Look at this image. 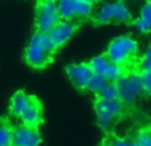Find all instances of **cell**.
<instances>
[{"label": "cell", "instance_id": "cell-1", "mask_svg": "<svg viewBox=\"0 0 151 146\" xmlns=\"http://www.w3.org/2000/svg\"><path fill=\"white\" fill-rule=\"evenodd\" d=\"M9 114L21 121V124L39 129L42 122V109L37 97L27 94L25 92H17L11 100Z\"/></svg>", "mask_w": 151, "mask_h": 146}, {"label": "cell", "instance_id": "cell-2", "mask_svg": "<svg viewBox=\"0 0 151 146\" xmlns=\"http://www.w3.org/2000/svg\"><path fill=\"white\" fill-rule=\"evenodd\" d=\"M105 55L126 72L139 68V47L138 43L129 36L115 37L110 43Z\"/></svg>", "mask_w": 151, "mask_h": 146}, {"label": "cell", "instance_id": "cell-3", "mask_svg": "<svg viewBox=\"0 0 151 146\" xmlns=\"http://www.w3.org/2000/svg\"><path fill=\"white\" fill-rule=\"evenodd\" d=\"M57 48L50 41L48 33L36 32L25 48V61L36 69H44L55 59Z\"/></svg>", "mask_w": 151, "mask_h": 146}, {"label": "cell", "instance_id": "cell-4", "mask_svg": "<svg viewBox=\"0 0 151 146\" xmlns=\"http://www.w3.org/2000/svg\"><path fill=\"white\" fill-rule=\"evenodd\" d=\"M94 112H96L97 124L101 126L105 133H109L114 130L115 126L129 114L130 108L126 106L119 98L105 100L96 97Z\"/></svg>", "mask_w": 151, "mask_h": 146}, {"label": "cell", "instance_id": "cell-5", "mask_svg": "<svg viewBox=\"0 0 151 146\" xmlns=\"http://www.w3.org/2000/svg\"><path fill=\"white\" fill-rule=\"evenodd\" d=\"M114 84L117 86L119 100L130 109L138 102V100L145 93L139 69H134V71L123 73Z\"/></svg>", "mask_w": 151, "mask_h": 146}, {"label": "cell", "instance_id": "cell-6", "mask_svg": "<svg viewBox=\"0 0 151 146\" xmlns=\"http://www.w3.org/2000/svg\"><path fill=\"white\" fill-rule=\"evenodd\" d=\"M61 21L55 0H40L36 9V28L40 33H48Z\"/></svg>", "mask_w": 151, "mask_h": 146}, {"label": "cell", "instance_id": "cell-7", "mask_svg": "<svg viewBox=\"0 0 151 146\" xmlns=\"http://www.w3.org/2000/svg\"><path fill=\"white\" fill-rule=\"evenodd\" d=\"M130 20H131L130 11L127 9V7L122 1L104 4L96 17V21L98 24L127 23Z\"/></svg>", "mask_w": 151, "mask_h": 146}, {"label": "cell", "instance_id": "cell-8", "mask_svg": "<svg viewBox=\"0 0 151 146\" xmlns=\"http://www.w3.org/2000/svg\"><path fill=\"white\" fill-rule=\"evenodd\" d=\"M89 64H90V68L94 74L101 76L109 82H115L123 73H126L125 69L115 65L106 55H101L91 59Z\"/></svg>", "mask_w": 151, "mask_h": 146}, {"label": "cell", "instance_id": "cell-9", "mask_svg": "<svg viewBox=\"0 0 151 146\" xmlns=\"http://www.w3.org/2000/svg\"><path fill=\"white\" fill-rule=\"evenodd\" d=\"M58 13L61 20L73 21L76 19H86L91 13V5L81 0H58Z\"/></svg>", "mask_w": 151, "mask_h": 146}, {"label": "cell", "instance_id": "cell-10", "mask_svg": "<svg viewBox=\"0 0 151 146\" xmlns=\"http://www.w3.org/2000/svg\"><path fill=\"white\" fill-rule=\"evenodd\" d=\"M41 137L39 129H33L24 124L13 125L12 129V142L13 146H40Z\"/></svg>", "mask_w": 151, "mask_h": 146}, {"label": "cell", "instance_id": "cell-11", "mask_svg": "<svg viewBox=\"0 0 151 146\" xmlns=\"http://www.w3.org/2000/svg\"><path fill=\"white\" fill-rule=\"evenodd\" d=\"M66 73H68V77L72 81V84L80 90H86L88 89L89 80L93 76V71H91L89 63L68 65L66 66Z\"/></svg>", "mask_w": 151, "mask_h": 146}, {"label": "cell", "instance_id": "cell-12", "mask_svg": "<svg viewBox=\"0 0 151 146\" xmlns=\"http://www.w3.org/2000/svg\"><path fill=\"white\" fill-rule=\"evenodd\" d=\"M76 31H77V24L73 21L63 20L48 32V36H49L50 41L55 44V47L60 49L66 41L72 39Z\"/></svg>", "mask_w": 151, "mask_h": 146}, {"label": "cell", "instance_id": "cell-13", "mask_svg": "<svg viewBox=\"0 0 151 146\" xmlns=\"http://www.w3.org/2000/svg\"><path fill=\"white\" fill-rule=\"evenodd\" d=\"M134 27L142 33H149L151 32V0L147 1L142 7L141 15L134 21Z\"/></svg>", "mask_w": 151, "mask_h": 146}, {"label": "cell", "instance_id": "cell-14", "mask_svg": "<svg viewBox=\"0 0 151 146\" xmlns=\"http://www.w3.org/2000/svg\"><path fill=\"white\" fill-rule=\"evenodd\" d=\"M106 136L109 137V139H110V142H111L113 146H141L138 142V138H137V133L119 136V134L114 133V130H113V132L106 133Z\"/></svg>", "mask_w": 151, "mask_h": 146}, {"label": "cell", "instance_id": "cell-15", "mask_svg": "<svg viewBox=\"0 0 151 146\" xmlns=\"http://www.w3.org/2000/svg\"><path fill=\"white\" fill-rule=\"evenodd\" d=\"M12 129L8 117H0V146H9L12 142Z\"/></svg>", "mask_w": 151, "mask_h": 146}, {"label": "cell", "instance_id": "cell-16", "mask_svg": "<svg viewBox=\"0 0 151 146\" xmlns=\"http://www.w3.org/2000/svg\"><path fill=\"white\" fill-rule=\"evenodd\" d=\"M109 82L107 80H105L104 77H101V76L98 74H94L90 77V80H89V84H88V89L86 90L89 92H93V93H99V92L102 90V89L106 86V84Z\"/></svg>", "mask_w": 151, "mask_h": 146}, {"label": "cell", "instance_id": "cell-17", "mask_svg": "<svg viewBox=\"0 0 151 146\" xmlns=\"http://www.w3.org/2000/svg\"><path fill=\"white\" fill-rule=\"evenodd\" d=\"M96 97H99V98H105V100H115L119 98L118 97V90L117 86H115L114 82H107L106 86L102 89L99 93L96 94Z\"/></svg>", "mask_w": 151, "mask_h": 146}, {"label": "cell", "instance_id": "cell-18", "mask_svg": "<svg viewBox=\"0 0 151 146\" xmlns=\"http://www.w3.org/2000/svg\"><path fill=\"white\" fill-rule=\"evenodd\" d=\"M137 138L141 146H151V124L137 132Z\"/></svg>", "mask_w": 151, "mask_h": 146}, {"label": "cell", "instance_id": "cell-19", "mask_svg": "<svg viewBox=\"0 0 151 146\" xmlns=\"http://www.w3.org/2000/svg\"><path fill=\"white\" fill-rule=\"evenodd\" d=\"M139 71H151V47L147 48L139 59Z\"/></svg>", "mask_w": 151, "mask_h": 146}, {"label": "cell", "instance_id": "cell-20", "mask_svg": "<svg viewBox=\"0 0 151 146\" xmlns=\"http://www.w3.org/2000/svg\"><path fill=\"white\" fill-rule=\"evenodd\" d=\"M139 72H141L145 93L151 96V71H139Z\"/></svg>", "mask_w": 151, "mask_h": 146}, {"label": "cell", "instance_id": "cell-21", "mask_svg": "<svg viewBox=\"0 0 151 146\" xmlns=\"http://www.w3.org/2000/svg\"><path fill=\"white\" fill-rule=\"evenodd\" d=\"M99 146H113L111 145V142H110V139H109V137L105 134V137H104V139H102V142H101V145Z\"/></svg>", "mask_w": 151, "mask_h": 146}, {"label": "cell", "instance_id": "cell-22", "mask_svg": "<svg viewBox=\"0 0 151 146\" xmlns=\"http://www.w3.org/2000/svg\"><path fill=\"white\" fill-rule=\"evenodd\" d=\"M81 1H83L85 4H89V5H93L94 3L97 1V0H81Z\"/></svg>", "mask_w": 151, "mask_h": 146}, {"label": "cell", "instance_id": "cell-23", "mask_svg": "<svg viewBox=\"0 0 151 146\" xmlns=\"http://www.w3.org/2000/svg\"><path fill=\"white\" fill-rule=\"evenodd\" d=\"M123 1H127V0H123Z\"/></svg>", "mask_w": 151, "mask_h": 146}, {"label": "cell", "instance_id": "cell-24", "mask_svg": "<svg viewBox=\"0 0 151 146\" xmlns=\"http://www.w3.org/2000/svg\"><path fill=\"white\" fill-rule=\"evenodd\" d=\"M9 146H13V145H9Z\"/></svg>", "mask_w": 151, "mask_h": 146}]
</instances>
